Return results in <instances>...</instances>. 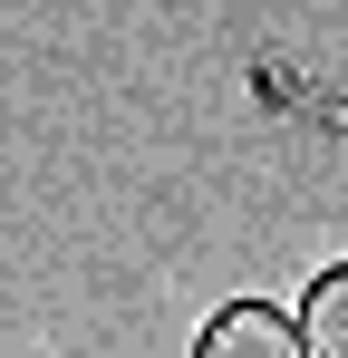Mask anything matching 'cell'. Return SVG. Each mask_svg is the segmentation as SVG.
<instances>
[{"mask_svg":"<svg viewBox=\"0 0 348 358\" xmlns=\"http://www.w3.org/2000/svg\"><path fill=\"white\" fill-rule=\"evenodd\" d=\"M194 358H300V320H290L281 300H223L203 320Z\"/></svg>","mask_w":348,"mask_h":358,"instance_id":"obj_1","label":"cell"},{"mask_svg":"<svg viewBox=\"0 0 348 358\" xmlns=\"http://www.w3.org/2000/svg\"><path fill=\"white\" fill-rule=\"evenodd\" d=\"M290 320H300V358H348V262H329Z\"/></svg>","mask_w":348,"mask_h":358,"instance_id":"obj_2","label":"cell"}]
</instances>
